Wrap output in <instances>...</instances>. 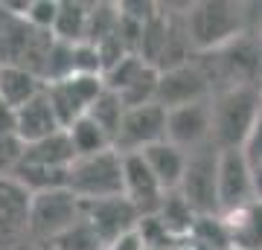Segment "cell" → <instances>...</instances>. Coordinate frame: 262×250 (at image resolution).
I'll return each instance as SVG.
<instances>
[{
	"mask_svg": "<svg viewBox=\"0 0 262 250\" xmlns=\"http://www.w3.org/2000/svg\"><path fill=\"white\" fill-rule=\"evenodd\" d=\"M184 24L192 50L198 56H207L233 44L239 35L248 32V12L242 3H230V0H201L187 6Z\"/></svg>",
	"mask_w": 262,
	"mask_h": 250,
	"instance_id": "1",
	"label": "cell"
},
{
	"mask_svg": "<svg viewBox=\"0 0 262 250\" xmlns=\"http://www.w3.org/2000/svg\"><path fill=\"white\" fill-rule=\"evenodd\" d=\"M76 157L79 154H76L67 131H61V134H56L50 140L24 146V157H20L12 177L20 180L32 195L50 192V189H67L70 166L76 163Z\"/></svg>",
	"mask_w": 262,
	"mask_h": 250,
	"instance_id": "2",
	"label": "cell"
},
{
	"mask_svg": "<svg viewBox=\"0 0 262 250\" xmlns=\"http://www.w3.org/2000/svg\"><path fill=\"white\" fill-rule=\"evenodd\" d=\"M262 113L259 87H225L213 93V146L215 148H242L253 122Z\"/></svg>",
	"mask_w": 262,
	"mask_h": 250,
	"instance_id": "3",
	"label": "cell"
},
{
	"mask_svg": "<svg viewBox=\"0 0 262 250\" xmlns=\"http://www.w3.org/2000/svg\"><path fill=\"white\" fill-rule=\"evenodd\" d=\"M67 189L82 201H105V198H120L122 195V154L117 148L91 154V157H76L70 166Z\"/></svg>",
	"mask_w": 262,
	"mask_h": 250,
	"instance_id": "4",
	"label": "cell"
},
{
	"mask_svg": "<svg viewBox=\"0 0 262 250\" xmlns=\"http://www.w3.org/2000/svg\"><path fill=\"white\" fill-rule=\"evenodd\" d=\"M178 192L198 218L222 215L219 213V148L213 143L198 151H189L187 172H184Z\"/></svg>",
	"mask_w": 262,
	"mask_h": 250,
	"instance_id": "5",
	"label": "cell"
},
{
	"mask_svg": "<svg viewBox=\"0 0 262 250\" xmlns=\"http://www.w3.org/2000/svg\"><path fill=\"white\" fill-rule=\"evenodd\" d=\"M84 221V204L70 189H50L32 195V213H29V233L38 239L56 241L76 224Z\"/></svg>",
	"mask_w": 262,
	"mask_h": 250,
	"instance_id": "6",
	"label": "cell"
},
{
	"mask_svg": "<svg viewBox=\"0 0 262 250\" xmlns=\"http://www.w3.org/2000/svg\"><path fill=\"white\" fill-rule=\"evenodd\" d=\"M163 140H166V108L158 102H149L137 105V108H125L114 148L120 154H140Z\"/></svg>",
	"mask_w": 262,
	"mask_h": 250,
	"instance_id": "7",
	"label": "cell"
},
{
	"mask_svg": "<svg viewBox=\"0 0 262 250\" xmlns=\"http://www.w3.org/2000/svg\"><path fill=\"white\" fill-rule=\"evenodd\" d=\"M105 87H108L105 76H82V73L47 84V96H50V102H53V108H56L64 131L73 122H79L82 117H88V111L94 108V102L105 93Z\"/></svg>",
	"mask_w": 262,
	"mask_h": 250,
	"instance_id": "8",
	"label": "cell"
},
{
	"mask_svg": "<svg viewBox=\"0 0 262 250\" xmlns=\"http://www.w3.org/2000/svg\"><path fill=\"white\" fill-rule=\"evenodd\" d=\"M253 201V166L242 148H219V213L230 215Z\"/></svg>",
	"mask_w": 262,
	"mask_h": 250,
	"instance_id": "9",
	"label": "cell"
},
{
	"mask_svg": "<svg viewBox=\"0 0 262 250\" xmlns=\"http://www.w3.org/2000/svg\"><path fill=\"white\" fill-rule=\"evenodd\" d=\"M166 140L184 151H198L213 143V99L166 111Z\"/></svg>",
	"mask_w": 262,
	"mask_h": 250,
	"instance_id": "10",
	"label": "cell"
},
{
	"mask_svg": "<svg viewBox=\"0 0 262 250\" xmlns=\"http://www.w3.org/2000/svg\"><path fill=\"white\" fill-rule=\"evenodd\" d=\"M204 99H213V84H210V79H207V73L201 70L198 61H187V64L160 70L158 105H163L166 111L181 108V105L204 102Z\"/></svg>",
	"mask_w": 262,
	"mask_h": 250,
	"instance_id": "11",
	"label": "cell"
},
{
	"mask_svg": "<svg viewBox=\"0 0 262 250\" xmlns=\"http://www.w3.org/2000/svg\"><path fill=\"white\" fill-rule=\"evenodd\" d=\"M84 221L91 224V230L102 239V244L108 247L111 241H117L120 236L137 230L143 221V215L137 213V207L131 204L125 195L120 198H105V201H91L84 204Z\"/></svg>",
	"mask_w": 262,
	"mask_h": 250,
	"instance_id": "12",
	"label": "cell"
},
{
	"mask_svg": "<svg viewBox=\"0 0 262 250\" xmlns=\"http://www.w3.org/2000/svg\"><path fill=\"white\" fill-rule=\"evenodd\" d=\"M122 195L146 218V215L158 213L169 192L160 186V180L155 177L149 163L143 160V154H122Z\"/></svg>",
	"mask_w": 262,
	"mask_h": 250,
	"instance_id": "13",
	"label": "cell"
},
{
	"mask_svg": "<svg viewBox=\"0 0 262 250\" xmlns=\"http://www.w3.org/2000/svg\"><path fill=\"white\" fill-rule=\"evenodd\" d=\"M32 192L15 177H0V239H15L29 230Z\"/></svg>",
	"mask_w": 262,
	"mask_h": 250,
	"instance_id": "14",
	"label": "cell"
},
{
	"mask_svg": "<svg viewBox=\"0 0 262 250\" xmlns=\"http://www.w3.org/2000/svg\"><path fill=\"white\" fill-rule=\"evenodd\" d=\"M61 131H64V125L58 120L47 90L41 93V96H35L32 102H27L24 108H18V140L24 146L50 140V137H56V134H61Z\"/></svg>",
	"mask_w": 262,
	"mask_h": 250,
	"instance_id": "15",
	"label": "cell"
},
{
	"mask_svg": "<svg viewBox=\"0 0 262 250\" xmlns=\"http://www.w3.org/2000/svg\"><path fill=\"white\" fill-rule=\"evenodd\" d=\"M140 154L149 163V169L155 172V177L160 180V186L166 192H178L181 180H184V172H187V160H189L187 151L178 146H172L169 140H163V143L146 148Z\"/></svg>",
	"mask_w": 262,
	"mask_h": 250,
	"instance_id": "16",
	"label": "cell"
},
{
	"mask_svg": "<svg viewBox=\"0 0 262 250\" xmlns=\"http://www.w3.org/2000/svg\"><path fill=\"white\" fill-rule=\"evenodd\" d=\"M230 250H262V201H251L248 207L225 215Z\"/></svg>",
	"mask_w": 262,
	"mask_h": 250,
	"instance_id": "17",
	"label": "cell"
},
{
	"mask_svg": "<svg viewBox=\"0 0 262 250\" xmlns=\"http://www.w3.org/2000/svg\"><path fill=\"white\" fill-rule=\"evenodd\" d=\"M47 90V84L38 73L27 70L20 64H3V79H0V99L6 105H12L15 111L24 108L27 102H32L35 96Z\"/></svg>",
	"mask_w": 262,
	"mask_h": 250,
	"instance_id": "18",
	"label": "cell"
},
{
	"mask_svg": "<svg viewBox=\"0 0 262 250\" xmlns=\"http://www.w3.org/2000/svg\"><path fill=\"white\" fill-rule=\"evenodd\" d=\"M91 9H94V3L61 0L53 35L58 41H67V44H84L88 41V29H91Z\"/></svg>",
	"mask_w": 262,
	"mask_h": 250,
	"instance_id": "19",
	"label": "cell"
},
{
	"mask_svg": "<svg viewBox=\"0 0 262 250\" xmlns=\"http://www.w3.org/2000/svg\"><path fill=\"white\" fill-rule=\"evenodd\" d=\"M155 218H158L160 227H163L175 241L189 239L192 230H195V221H198V215L192 213V207L181 198V192H169L166 198H163L160 210L155 213Z\"/></svg>",
	"mask_w": 262,
	"mask_h": 250,
	"instance_id": "20",
	"label": "cell"
},
{
	"mask_svg": "<svg viewBox=\"0 0 262 250\" xmlns=\"http://www.w3.org/2000/svg\"><path fill=\"white\" fill-rule=\"evenodd\" d=\"M67 137H70V143H73L79 157H91V154H99V151L114 148V140L108 137L91 117H82L79 122H73V125L67 128Z\"/></svg>",
	"mask_w": 262,
	"mask_h": 250,
	"instance_id": "21",
	"label": "cell"
},
{
	"mask_svg": "<svg viewBox=\"0 0 262 250\" xmlns=\"http://www.w3.org/2000/svg\"><path fill=\"white\" fill-rule=\"evenodd\" d=\"M88 117H91L111 140H117L120 125H122V117H125V102L120 99V93H114V90L105 87V93L94 102V108L88 111Z\"/></svg>",
	"mask_w": 262,
	"mask_h": 250,
	"instance_id": "22",
	"label": "cell"
},
{
	"mask_svg": "<svg viewBox=\"0 0 262 250\" xmlns=\"http://www.w3.org/2000/svg\"><path fill=\"white\" fill-rule=\"evenodd\" d=\"M58 6L61 0H29L27 3V20L35 29H44V32H53L58 20Z\"/></svg>",
	"mask_w": 262,
	"mask_h": 250,
	"instance_id": "23",
	"label": "cell"
},
{
	"mask_svg": "<svg viewBox=\"0 0 262 250\" xmlns=\"http://www.w3.org/2000/svg\"><path fill=\"white\" fill-rule=\"evenodd\" d=\"M24 157V143L18 137H0V177H12Z\"/></svg>",
	"mask_w": 262,
	"mask_h": 250,
	"instance_id": "24",
	"label": "cell"
},
{
	"mask_svg": "<svg viewBox=\"0 0 262 250\" xmlns=\"http://www.w3.org/2000/svg\"><path fill=\"white\" fill-rule=\"evenodd\" d=\"M242 151L251 163H262V113H259V120L253 122V128L248 134V140H245Z\"/></svg>",
	"mask_w": 262,
	"mask_h": 250,
	"instance_id": "25",
	"label": "cell"
},
{
	"mask_svg": "<svg viewBox=\"0 0 262 250\" xmlns=\"http://www.w3.org/2000/svg\"><path fill=\"white\" fill-rule=\"evenodd\" d=\"M0 137H18V111L0 99Z\"/></svg>",
	"mask_w": 262,
	"mask_h": 250,
	"instance_id": "26",
	"label": "cell"
},
{
	"mask_svg": "<svg viewBox=\"0 0 262 250\" xmlns=\"http://www.w3.org/2000/svg\"><path fill=\"white\" fill-rule=\"evenodd\" d=\"M105 250H149V247H146V239H143L140 227H137V230H131V233H125V236H120L117 241H111Z\"/></svg>",
	"mask_w": 262,
	"mask_h": 250,
	"instance_id": "27",
	"label": "cell"
},
{
	"mask_svg": "<svg viewBox=\"0 0 262 250\" xmlns=\"http://www.w3.org/2000/svg\"><path fill=\"white\" fill-rule=\"evenodd\" d=\"M253 166V201H262V163H251Z\"/></svg>",
	"mask_w": 262,
	"mask_h": 250,
	"instance_id": "28",
	"label": "cell"
},
{
	"mask_svg": "<svg viewBox=\"0 0 262 250\" xmlns=\"http://www.w3.org/2000/svg\"><path fill=\"white\" fill-rule=\"evenodd\" d=\"M0 79H3V61H0Z\"/></svg>",
	"mask_w": 262,
	"mask_h": 250,
	"instance_id": "29",
	"label": "cell"
},
{
	"mask_svg": "<svg viewBox=\"0 0 262 250\" xmlns=\"http://www.w3.org/2000/svg\"><path fill=\"white\" fill-rule=\"evenodd\" d=\"M259 93H262V84H259Z\"/></svg>",
	"mask_w": 262,
	"mask_h": 250,
	"instance_id": "30",
	"label": "cell"
},
{
	"mask_svg": "<svg viewBox=\"0 0 262 250\" xmlns=\"http://www.w3.org/2000/svg\"><path fill=\"white\" fill-rule=\"evenodd\" d=\"M259 38H262V32H259Z\"/></svg>",
	"mask_w": 262,
	"mask_h": 250,
	"instance_id": "31",
	"label": "cell"
}]
</instances>
